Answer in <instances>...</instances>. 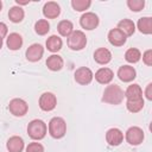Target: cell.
Wrapping results in <instances>:
<instances>
[{
    "label": "cell",
    "instance_id": "obj_34",
    "mask_svg": "<svg viewBox=\"0 0 152 152\" xmlns=\"http://www.w3.org/2000/svg\"><path fill=\"white\" fill-rule=\"evenodd\" d=\"M145 95H146V99L147 100H152V83H148L147 87H146V90H145Z\"/></svg>",
    "mask_w": 152,
    "mask_h": 152
},
{
    "label": "cell",
    "instance_id": "obj_6",
    "mask_svg": "<svg viewBox=\"0 0 152 152\" xmlns=\"http://www.w3.org/2000/svg\"><path fill=\"white\" fill-rule=\"evenodd\" d=\"M39 108L44 112H51L56 108L57 106V97L55 94L50 93V91H46V93H43L39 97Z\"/></svg>",
    "mask_w": 152,
    "mask_h": 152
},
{
    "label": "cell",
    "instance_id": "obj_14",
    "mask_svg": "<svg viewBox=\"0 0 152 152\" xmlns=\"http://www.w3.org/2000/svg\"><path fill=\"white\" fill-rule=\"evenodd\" d=\"M43 14L48 19H55L61 14V7L55 1H48L43 7Z\"/></svg>",
    "mask_w": 152,
    "mask_h": 152
},
{
    "label": "cell",
    "instance_id": "obj_12",
    "mask_svg": "<svg viewBox=\"0 0 152 152\" xmlns=\"http://www.w3.org/2000/svg\"><path fill=\"white\" fill-rule=\"evenodd\" d=\"M108 42L113 45V46H122L126 43L127 37L119 30V28H112L108 32Z\"/></svg>",
    "mask_w": 152,
    "mask_h": 152
},
{
    "label": "cell",
    "instance_id": "obj_1",
    "mask_svg": "<svg viewBox=\"0 0 152 152\" xmlns=\"http://www.w3.org/2000/svg\"><path fill=\"white\" fill-rule=\"evenodd\" d=\"M125 94L120 86L118 84H109L104 88L102 95V102L109 104H120L124 101Z\"/></svg>",
    "mask_w": 152,
    "mask_h": 152
},
{
    "label": "cell",
    "instance_id": "obj_35",
    "mask_svg": "<svg viewBox=\"0 0 152 152\" xmlns=\"http://www.w3.org/2000/svg\"><path fill=\"white\" fill-rule=\"evenodd\" d=\"M15 2L18 4V5H27L28 2H30V0H15Z\"/></svg>",
    "mask_w": 152,
    "mask_h": 152
},
{
    "label": "cell",
    "instance_id": "obj_11",
    "mask_svg": "<svg viewBox=\"0 0 152 152\" xmlns=\"http://www.w3.org/2000/svg\"><path fill=\"white\" fill-rule=\"evenodd\" d=\"M43 53H44V48L40 44L34 43L27 48L25 56H26L27 61H30V62H38L43 57Z\"/></svg>",
    "mask_w": 152,
    "mask_h": 152
},
{
    "label": "cell",
    "instance_id": "obj_7",
    "mask_svg": "<svg viewBox=\"0 0 152 152\" xmlns=\"http://www.w3.org/2000/svg\"><path fill=\"white\" fill-rule=\"evenodd\" d=\"M8 110L11 112V114H13L14 116H24L27 110H28V104L25 100L23 99H13L10 101L8 104Z\"/></svg>",
    "mask_w": 152,
    "mask_h": 152
},
{
    "label": "cell",
    "instance_id": "obj_37",
    "mask_svg": "<svg viewBox=\"0 0 152 152\" xmlns=\"http://www.w3.org/2000/svg\"><path fill=\"white\" fill-rule=\"evenodd\" d=\"M1 8H2V2H1V0H0V11H1Z\"/></svg>",
    "mask_w": 152,
    "mask_h": 152
},
{
    "label": "cell",
    "instance_id": "obj_13",
    "mask_svg": "<svg viewBox=\"0 0 152 152\" xmlns=\"http://www.w3.org/2000/svg\"><path fill=\"white\" fill-rule=\"evenodd\" d=\"M118 77L122 82H132L137 77V71L131 65H122L118 70Z\"/></svg>",
    "mask_w": 152,
    "mask_h": 152
},
{
    "label": "cell",
    "instance_id": "obj_27",
    "mask_svg": "<svg viewBox=\"0 0 152 152\" xmlns=\"http://www.w3.org/2000/svg\"><path fill=\"white\" fill-rule=\"evenodd\" d=\"M141 58V52L137 48H131L125 52V59L128 63H137Z\"/></svg>",
    "mask_w": 152,
    "mask_h": 152
},
{
    "label": "cell",
    "instance_id": "obj_18",
    "mask_svg": "<svg viewBox=\"0 0 152 152\" xmlns=\"http://www.w3.org/2000/svg\"><path fill=\"white\" fill-rule=\"evenodd\" d=\"M6 44H7V48L10 50L17 51V50H19L23 46V37L19 33H15V32L10 33L8 37H7Z\"/></svg>",
    "mask_w": 152,
    "mask_h": 152
},
{
    "label": "cell",
    "instance_id": "obj_21",
    "mask_svg": "<svg viewBox=\"0 0 152 152\" xmlns=\"http://www.w3.org/2000/svg\"><path fill=\"white\" fill-rule=\"evenodd\" d=\"M125 97L127 100H134V99H140L142 97V89L139 84L133 83L131 86L127 87V89L125 90Z\"/></svg>",
    "mask_w": 152,
    "mask_h": 152
},
{
    "label": "cell",
    "instance_id": "obj_22",
    "mask_svg": "<svg viewBox=\"0 0 152 152\" xmlns=\"http://www.w3.org/2000/svg\"><path fill=\"white\" fill-rule=\"evenodd\" d=\"M45 45H46V49H48L49 51H51V52H57V51H59V50L62 49L63 42H62V39H61L58 36L52 34V36H50V37L46 39Z\"/></svg>",
    "mask_w": 152,
    "mask_h": 152
},
{
    "label": "cell",
    "instance_id": "obj_2",
    "mask_svg": "<svg viewBox=\"0 0 152 152\" xmlns=\"http://www.w3.org/2000/svg\"><path fill=\"white\" fill-rule=\"evenodd\" d=\"M48 133L46 124L40 119H34L27 125V134L33 140H42Z\"/></svg>",
    "mask_w": 152,
    "mask_h": 152
},
{
    "label": "cell",
    "instance_id": "obj_24",
    "mask_svg": "<svg viewBox=\"0 0 152 152\" xmlns=\"http://www.w3.org/2000/svg\"><path fill=\"white\" fill-rule=\"evenodd\" d=\"M57 31L62 37H69L74 32V25L70 20H61L57 25Z\"/></svg>",
    "mask_w": 152,
    "mask_h": 152
},
{
    "label": "cell",
    "instance_id": "obj_23",
    "mask_svg": "<svg viewBox=\"0 0 152 152\" xmlns=\"http://www.w3.org/2000/svg\"><path fill=\"white\" fill-rule=\"evenodd\" d=\"M138 30L144 34L152 33V18L151 17H142L138 20Z\"/></svg>",
    "mask_w": 152,
    "mask_h": 152
},
{
    "label": "cell",
    "instance_id": "obj_28",
    "mask_svg": "<svg viewBox=\"0 0 152 152\" xmlns=\"http://www.w3.org/2000/svg\"><path fill=\"white\" fill-rule=\"evenodd\" d=\"M34 31L39 36H45L50 31V24L46 19H39L34 24Z\"/></svg>",
    "mask_w": 152,
    "mask_h": 152
},
{
    "label": "cell",
    "instance_id": "obj_17",
    "mask_svg": "<svg viewBox=\"0 0 152 152\" xmlns=\"http://www.w3.org/2000/svg\"><path fill=\"white\" fill-rule=\"evenodd\" d=\"M7 150L10 152H21L24 150V146H25V142L23 140L21 137H18V135H13L8 140H7Z\"/></svg>",
    "mask_w": 152,
    "mask_h": 152
},
{
    "label": "cell",
    "instance_id": "obj_8",
    "mask_svg": "<svg viewBox=\"0 0 152 152\" xmlns=\"http://www.w3.org/2000/svg\"><path fill=\"white\" fill-rule=\"evenodd\" d=\"M99 17L93 13V12H86L84 14H82V17L80 18V25L82 28L91 31L94 28H96L99 26Z\"/></svg>",
    "mask_w": 152,
    "mask_h": 152
},
{
    "label": "cell",
    "instance_id": "obj_25",
    "mask_svg": "<svg viewBox=\"0 0 152 152\" xmlns=\"http://www.w3.org/2000/svg\"><path fill=\"white\" fill-rule=\"evenodd\" d=\"M25 17V12L20 6H13L8 11V18L12 23H20Z\"/></svg>",
    "mask_w": 152,
    "mask_h": 152
},
{
    "label": "cell",
    "instance_id": "obj_19",
    "mask_svg": "<svg viewBox=\"0 0 152 152\" xmlns=\"http://www.w3.org/2000/svg\"><path fill=\"white\" fill-rule=\"evenodd\" d=\"M64 65V61L59 55H51L46 59V66L51 71H59Z\"/></svg>",
    "mask_w": 152,
    "mask_h": 152
},
{
    "label": "cell",
    "instance_id": "obj_10",
    "mask_svg": "<svg viewBox=\"0 0 152 152\" xmlns=\"http://www.w3.org/2000/svg\"><path fill=\"white\" fill-rule=\"evenodd\" d=\"M106 141L110 146H119L124 141V133L119 128H109L106 133Z\"/></svg>",
    "mask_w": 152,
    "mask_h": 152
},
{
    "label": "cell",
    "instance_id": "obj_3",
    "mask_svg": "<svg viewBox=\"0 0 152 152\" xmlns=\"http://www.w3.org/2000/svg\"><path fill=\"white\" fill-rule=\"evenodd\" d=\"M49 133L55 139H61L66 133V122L61 116H55L49 122Z\"/></svg>",
    "mask_w": 152,
    "mask_h": 152
},
{
    "label": "cell",
    "instance_id": "obj_33",
    "mask_svg": "<svg viewBox=\"0 0 152 152\" xmlns=\"http://www.w3.org/2000/svg\"><path fill=\"white\" fill-rule=\"evenodd\" d=\"M7 32H8L7 25H6L5 23H1V21H0V38H4V37H6Z\"/></svg>",
    "mask_w": 152,
    "mask_h": 152
},
{
    "label": "cell",
    "instance_id": "obj_16",
    "mask_svg": "<svg viewBox=\"0 0 152 152\" xmlns=\"http://www.w3.org/2000/svg\"><path fill=\"white\" fill-rule=\"evenodd\" d=\"M94 59L97 64L104 65V64H108L112 61V53L106 48H99L94 52Z\"/></svg>",
    "mask_w": 152,
    "mask_h": 152
},
{
    "label": "cell",
    "instance_id": "obj_26",
    "mask_svg": "<svg viewBox=\"0 0 152 152\" xmlns=\"http://www.w3.org/2000/svg\"><path fill=\"white\" fill-rule=\"evenodd\" d=\"M144 99H134V100H127L126 101V108L131 113H138L144 108Z\"/></svg>",
    "mask_w": 152,
    "mask_h": 152
},
{
    "label": "cell",
    "instance_id": "obj_4",
    "mask_svg": "<svg viewBox=\"0 0 152 152\" xmlns=\"http://www.w3.org/2000/svg\"><path fill=\"white\" fill-rule=\"evenodd\" d=\"M86 45H87V37H86L84 32H82L80 30L74 31L68 37V46L70 50L80 51V50L84 49Z\"/></svg>",
    "mask_w": 152,
    "mask_h": 152
},
{
    "label": "cell",
    "instance_id": "obj_5",
    "mask_svg": "<svg viewBox=\"0 0 152 152\" xmlns=\"http://www.w3.org/2000/svg\"><path fill=\"white\" fill-rule=\"evenodd\" d=\"M126 141L132 146H138L144 141V131L138 126H132L126 131Z\"/></svg>",
    "mask_w": 152,
    "mask_h": 152
},
{
    "label": "cell",
    "instance_id": "obj_15",
    "mask_svg": "<svg viewBox=\"0 0 152 152\" xmlns=\"http://www.w3.org/2000/svg\"><path fill=\"white\" fill-rule=\"evenodd\" d=\"M95 80L100 83V84H108L112 82L113 77H114V72L112 69L109 68H100L96 72H95Z\"/></svg>",
    "mask_w": 152,
    "mask_h": 152
},
{
    "label": "cell",
    "instance_id": "obj_36",
    "mask_svg": "<svg viewBox=\"0 0 152 152\" xmlns=\"http://www.w3.org/2000/svg\"><path fill=\"white\" fill-rule=\"evenodd\" d=\"M2 48V38H0V49Z\"/></svg>",
    "mask_w": 152,
    "mask_h": 152
},
{
    "label": "cell",
    "instance_id": "obj_31",
    "mask_svg": "<svg viewBox=\"0 0 152 152\" xmlns=\"http://www.w3.org/2000/svg\"><path fill=\"white\" fill-rule=\"evenodd\" d=\"M26 152H44V146L40 142H30L26 146Z\"/></svg>",
    "mask_w": 152,
    "mask_h": 152
},
{
    "label": "cell",
    "instance_id": "obj_30",
    "mask_svg": "<svg viewBox=\"0 0 152 152\" xmlns=\"http://www.w3.org/2000/svg\"><path fill=\"white\" fill-rule=\"evenodd\" d=\"M127 6L133 12H140L145 6V1L144 0H127Z\"/></svg>",
    "mask_w": 152,
    "mask_h": 152
},
{
    "label": "cell",
    "instance_id": "obj_32",
    "mask_svg": "<svg viewBox=\"0 0 152 152\" xmlns=\"http://www.w3.org/2000/svg\"><path fill=\"white\" fill-rule=\"evenodd\" d=\"M142 62L147 66H151L152 65V50L151 49H148V50H146L144 52V55H142Z\"/></svg>",
    "mask_w": 152,
    "mask_h": 152
},
{
    "label": "cell",
    "instance_id": "obj_29",
    "mask_svg": "<svg viewBox=\"0 0 152 152\" xmlns=\"http://www.w3.org/2000/svg\"><path fill=\"white\" fill-rule=\"evenodd\" d=\"M91 5L90 0H71V6L77 12H83L88 10Z\"/></svg>",
    "mask_w": 152,
    "mask_h": 152
},
{
    "label": "cell",
    "instance_id": "obj_20",
    "mask_svg": "<svg viewBox=\"0 0 152 152\" xmlns=\"http://www.w3.org/2000/svg\"><path fill=\"white\" fill-rule=\"evenodd\" d=\"M126 37H129L132 36L134 32H135V25L134 23L131 20V19H122L118 23V27Z\"/></svg>",
    "mask_w": 152,
    "mask_h": 152
},
{
    "label": "cell",
    "instance_id": "obj_9",
    "mask_svg": "<svg viewBox=\"0 0 152 152\" xmlns=\"http://www.w3.org/2000/svg\"><path fill=\"white\" fill-rule=\"evenodd\" d=\"M74 77H75V81L78 84L87 86V84H89L93 81L94 74H93V71L89 68H87V66H80L78 69H76V71L74 74Z\"/></svg>",
    "mask_w": 152,
    "mask_h": 152
}]
</instances>
